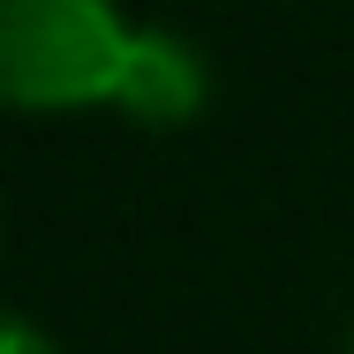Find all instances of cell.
Segmentation results:
<instances>
[{"label":"cell","instance_id":"cell-1","mask_svg":"<svg viewBox=\"0 0 354 354\" xmlns=\"http://www.w3.org/2000/svg\"><path fill=\"white\" fill-rule=\"evenodd\" d=\"M136 23L106 0H15L0 15V83L23 106L121 98L136 75Z\"/></svg>","mask_w":354,"mask_h":354},{"label":"cell","instance_id":"cell-3","mask_svg":"<svg viewBox=\"0 0 354 354\" xmlns=\"http://www.w3.org/2000/svg\"><path fill=\"white\" fill-rule=\"evenodd\" d=\"M0 354H53V347L38 339V324H30V317H8V324H0Z\"/></svg>","mask_w":354,"mask_h":354},{"label":"cell","instance_id":"cell-2","mask_svg":"<svg viewBox=\"0 0 354 354\" xmlns=\"http://www.w3.org/2000/svg\"><path fill=\"white\" fill-rule=\"evenodd\" d=\"M212 75H204V53L181 38V30H143L136 38V75L121 91V106L143 113V121H189L204 106Z\"/></svg>","mask_w":354,"mask_h":354},{"label":"cell","instance_id":"cell-4","mask_svg":"<svg viewBox=\"0 0 354 354\" xmlns=\"http://www.w3.org/2000/svg\"><path fill=\"white\" fill-rule=\"evenodd\" d=\"M347 354H354V332H347Z\"/></svg>","mask_w":354,"mask_h":354}]
</instances>
